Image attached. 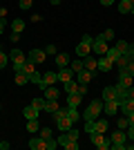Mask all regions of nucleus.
I'll list each match as a JSON object with an SVG mask.
<instances>
[{
    "mask_svg": "<svg viewBox=\"0 0 134 150\" xmlns=\"http://www.w3.org/2000/svg\"><path fill=\"white\" fill-rule=\"evenodd\" d=\"M63 90H65L67 94H74V92H78V81H74V79H72V81L63 83Z\"/></svg>",
    "mask_w": 134,
    "mask_h": 150,
    "instance_id": "nucleus-28",
    "label": "nucleus"
},
{
    "mask_svg": "<svg viewBox=\"0 0 134 150\" xmlns=\"http://www.w3.org/2000/svg\"><path fill=\"white\" fill-rule=\"evenodd\" d=\"M101 112H103V101L94 99L92 103H89V108L81 114V117H83V121H94V119H98V114H101Z\"/></svg>",
    "mask_w": 134,
    "mask_h": 150,
    "instance_id": "nucleus-1",
    "label": "nucleus"
},
{
    "mask_svg": "<svg viewBox=\"0 0 134 150\" xmlns=\"http://www.w3.org/2000/svg\"><path fill=\"white\" fill-rule=\"evenodd\" d=\"M7 27V18H0V36H2V31H5Z\"/></svg>",
    "mask_w": 134,
    "mask_h": 150,
    "instance_id": "nucleus-50",
    "label": "nucleus"
},
{
    "mask_svg": "<svg viewBox=\"0 0 134 150\" xmlns=\"http://www.w3.org/2000/svg\"><path fill=\"white\" fill-rule=\"evenodd\" d=\"M123 56L128 58V61H134V43H130V47H128V52L123 54Z\"/></svg>",
    "mask_w": 134,
    "mask_h": 150,
    "instance_id": "nucleus-43",
    "label": "nucleus"
},
{
    "mask_svg": "<svg viewBox=\"0 0 134 150\" xmlns=\"http://www.w3.org/2000/svg\"><path fill=\"white\" fill-rule=\"evenodd\" d=\"M58 99H47V103H45V112H49V114H54L58 110Z\"/></svg>",
    "mask_w": 134,
    "mask_h": 150,
    "instance_id": "nucleus-27",
    "label": "nucleus"
},
{
    "mask_svg": "<svg viewBox=\"0 0 134 150\" xmlns=\"http://www.w3.org/2000/svg\"><path fill=\"white\" fill-rule=\"evenodd\" d=\"M29 148H32V150H47V139L32 137V139H29Z\"/></svg>",
    "mask_w": 134,
    "mask_h": 150,
    "instance_id": "nucleus-12",
    "label": "nucleus"
},
{
    "mask_svg": "<svg viewBox=\"0 0 134 150\" xmlns=\"http://www.w3.org/2000/svg\"><path fill=\"white\" fill-rule=\"evenodd\" d=\"M119 11L121 13H130L132 11V2H130V0H121V2H119Z\"/></svg>",
    "mask_w": 134,
    "mask_h": 150,
    "instance_id": "nucleus-32",
    "label": "nucleus"
},
{
    "mask_svg": "<svg viewBox=\"0 0 134 150\" xmlns=\"http://www.w3.org/2000/svg\"><path fill=\"white\" fill-rule=\"evenodd\" d=\"M0 110H2V103H0Z\"/></svg>",
    "mask_w": 134,
    "mask_h": 150,
    "instance_id": "nucleus-58",
    "label": "nucleus"
},
{
    "mask_svg": "<svg viewBox=\"0 0 134 150\" xmlns=\"http://www.w3.org/2000/svg\"><path fill=\"white\" fill-rule=\"evenodd\" d=\"M109 141H112V146H109L112 150H125V141H128V134H125V130H119V128H116V130L112 132Z\"/></svg>",
    "mask_w": 134,
    "mask_h": 150,
    "instance_id": "nucleus-4",
    "label": "nucleus"
},
{
    "mask_svg": "<svg viewBox=\"0 0 134 150\" xmlns=\"http://www.w3.org/2000/svg\"><path fill=\"white\" fill-rule=\"evenodd\" d=\"M38 130H40L38 119H29L27 121V132H29V134H34V132H38Z\"/></svg>",
    "mask_w": 134,
    "mask_h": 150,
    "instance_id": "nucleus-30",
    "label": "nucleus"
},
{
    "mask_svg": "<svg viewBox=\"0 0 134 150\" xmlns=\"http://www.w3.org/2000/svg\"><path fill=\"white\" fill-rule=\"evenodd\" d=\"M83 65H85V69H89V72H92V74H96V72H98V67H96V56H94V54L85 56V58H83Z\"/></svg>",
    "mask_w": 134,
    "mask_h": 150,
    "instance_id": "nucleus-16",
    "label": "nucleus"
},
{
    "mask_svg": "<svg viewBox=\"0 0 134 150\" xmlns=\"http://www.w3.org/2000/svg\"><path fill=\"white\" fill-rule=\"evenodd\" d=\"M116 125H119V130H128V128H130V121H128V117H121Z\"/></svg>",
    "mask_w": 134,
    "mask_h": 150,
    "instance_id": "nucleus-41",
    "label": "nucleus"
},
{
    "mask_svg": "<svg viewBox=\"0 0 134 150\" xmlns=\"http://www.w3.org/2000/svg\"><path fill=\"white\" fill-rule=\"evenodd\" d=\"M45 54H54V56H56V54H58L56 45H54V43H49V45H47V47H45Z\"/></svg>",
    "mask_w": 134,
    "mask_h": 150,
    "instance_id": "nucleus-44",
    "label": "nucleus"
},
{
    "mask_svg": "<svg viewBox=\"0 0 134 150\" xmlns=\"http://www.w3.org/2000/svg\"><path fill=\"white\" fill-rule=\"evenodd\" d=\"M27 58H29L34 65H43V63L47 61V54H45V50H32Z\"/></svg>",
    "mask_w": 134,
    "mask_h": 150,
    "instance_id": "nucleus-9",
    "label": "nucleus"
},
{
    "mask_svg": "<svg viewBox=\"0 0 134 150\" xmlns=\"http://www.w3.org/2000/svg\"><path fill=\"white\" fill-rule=\"evenodd\" d=\"M92 79H94V74H92V72H89V69H81V72H78L76 74V81H78V85H87L89 81H92Z\"/></svg>",
    "mask_w": 134,
    "mask_h": 150,
    "instance_id": "nucleus-13",
    "label": "nucleus"
},
{
    "mask_svg": "<svg viewBox=\"0 0 134 150\" xmlns=\"http://www.w3.org/2000/svg\"><path fill=\"white\" fill-rule=\"evenodd\" d=\"M96 67H98V72H112L114 69V61H109L107 56H98L96 58Z\"/></svg>",
    "mask_w": 134,
    "mask_h": 150,
    "instance_id": "nucleus-10",
    "label": "nucleus"
},
{
    "mask_svg": "<svg viewBox=\"0 0 134 150\" xmlns=\"http://www.w3.org/2000/svg\"><path fill=\"white\" fill-rule=\"evenodd\" d=\"M107 40H103V36H96L92 40V54H98V56H105V52H107Z\"/></svg>",
    "mask_w": 134,
    "mask_h": 150,
    "instance_id": "nucleus-6",
    "label": "nucleus"
},
{
    "mask_svg": "<svg viewBox=\"0 0 134 150\" xmlns=\"http://www.w3.org/2000/svg\"><path fill=\"white\" fill-rule=\"evenodd\" d=\"M130 13H132V16H134V5H132V11H130Z\"/></svg>",
    "mask_w": 134,
    "mask_h": 150,
    "instance_id": "nucleus-57",
    "label": "nucleus"
},
{
    "mask_svg": "<svg viewBox=\"0 0 134 150\" xmlns=\"http://www.w3.org/2000/svg\"><path fill=\"white\" fill-rule=\"evenodd\" d=\"M125 72H128L130 76H134V61H130V63H128V67H125Z\"/></svg>",
    "mask_w": 134,
    "mask_h": 150,
    "instance_id": "nucleus-48",
    "label": "nucleus"
},
{
    "mask_svg": "<svg viewBox=\"0 0 134 150\" xmlns=\"http://www.w3.org/2000/svg\"><path fill=\"white\" fill-rule=\"evenodd\" d=\"M67 117H69L74 123H78V121H83V117H81V112H78V108H69L67 105Z\"/></svg>",
    "mask_w": 134,
    "mask_h": 150,
    "instance_id": "nucleus-26",
    "label": "nucleus"
},
{
    "mask_svg": "<svg viewBox=\"0 0 134 150\" xmlns=\"http://www.w3.org/2000/svg\"><path fill=\"white\" fill-rule=\"evenodd\" d=\"M18 38H20V34H13V31H11V36H9V40H11V43H16Z\"/></svg>",
    "mask_w": 134,
    "mask_h": 150,
    "instance_id": "nucleus-53",
    "label": "nucleus"
},
{
    "mask_svg": "<svg viewBox=\"0 0 134 150\" xmlns=\"http://www.w3.org/2000/svg\"><path fill=\"white\" fill-rule=\"evenodd\" d=\"M51 117H54V121H60L63 117H67V108H58V110L51 114Z\"/></svg>",
    "mask_w": 134,
    "mask_h": 150,
    "instance_id": "nucleus-34",
    "label": "nucleus"
},
{
    "mask_svg": "<svg viewBox=\"0 0 134 150\" xmlns=\"http://www.w3.org/2000/svg\"><path fill=\"white\" fill-rule=\"evenodd\" d=\"M81 103H83V96H81L78 92H74V94H67V105H69V108H78Z\"/></svg>",
    "mask_w": 134,
    "mask_h": 150,
    "instance_id": "nucleus-20",
    "label": "nucleus"
},
{
    "mask_svg": "<svg viewBox=\"0 0 134 150\" xmlns=\"http://www.w3.org/2000/svg\"><path fill=\"white\" fill-rule=\"evenodd\" d=\"M119 101V92H116V85H112V88H105L103 90V101Z\"/></svg>",
    "mask_w": 134,
    "mask_h": 150,
    "instance_id": "nucleus-19",
    "label": "nucleus"
},
{
    "mask_svg": "<svg viewBox=\"0 0 134 150\" xmlns=\"http://www.w3.org/2000/svg\"><path fill=\"white\" fill-rule=\"evenodd\" d=\"M119 108H121V114H123V117H128V114L134 112V101L132 99H123Z\"/></svg>",
    "mask_w": 134,
    "mask_h": 150,
    "instance_id": "nucleus-17",
    "label": "nucleus"
},
{
    "mask_svg": "<svg viewBox=\"0 0 134 150\" xmlns=\"http://www.w3.org/2000/svg\"><path fill=\"white\" fill-rule=\"evenodd\" d=\"M45 103H47V99H32V105L34 108H38V110H45Z\"/></svg>",
    "mask_w": 134,
    "mask_h": 150,
    "instance_id": "nucleus-37",
    "label": "nucleus"
},
{
    "mask_svg": "<svg viewBox=\"0 0 134 150\" xmlns=\"http://www.w3.org/2000/svg\"><path fill=\"white\" fill-rule=\"evenodd\" d=\"M58 148V141H54V139H47V150H56Z\"/></svg>",
    "mask_w": 134,
    "mask_h": 150,
    "instance_id": "nucleus-47",
    "label": "nucleus"
},
{
    "mask_svg": "<svg viewBox=\"0 0 134 150\" xmlns=\"http://www.w3.org/2000/svg\"><path fill=\"white\" fill-rule=\"evenodd\" d=\"M128 58H125V56H119V58H116V63H114V67H119V69H125V67H128Z\"/></svg>",
    "mask_w": 134,
    "mask_h": 150,
    "instance_id": "nucleus-36",
    "label": "nucleus"
},
{
    "mask_svg": "<svg viewBox=\"0 0 134 150\" xmlns=\"http://www.w3.org/2000/svg\"><path fill=\"white\" fill-rule=\"evenodd\" d=\"M125 96H128V99H132V101H134V85H132V88H128V92H125Z\"/></svg>",
    "mask_w": 134,
    "mask_h": 150,
    "instance_id": "nucleus-49",
    "label": "nucleus"
},
{
    "mask_svg": "<svg viewBox=\"0 0 134 150\" xmlns=\"http://www.w3.org/2000/svg\"><path fill=\"white\" fill-rule=\"evenodd\" d=\"M56 125H58V128H60V132H67V130H69V128H72V125H74V121H72L69 117H63V119H60V121H56Z\"/></svg>",
    "mask_w": 134,
    "mask_h": 150,
    "instance_id": "nucleus-24",
    "label": "nucleus"
},
{
    "mask_svg": "<svg viewBox=\"0 0 134 150\" xmlns=\"http://www.w3.org/2000/svg\"><path fill=\"white\" fill-rule=\"evenodd\" d=\"M83 67H85V65H83V58H74V61H69V69H72V72H76V74H78Z\"/></svg>",
    "mask_w": 134,
    "mask_h": 150,
    "instance_id": "nucleus-29",
    "label": "nucleus"
},
{
    "mask_svg": "<svg viewBox=\"0 0 134 150\" xmlns=\"http://www.w3.org/2000/svg\"><path fill=\"white\" fill-rule=\"evenodd\" d=\"M9 61L13 63V72H22V65L27 63V54L18 47H13V52L9 54Z\"/></svg>",
    "mask_w": 134,
    "mask_h": 150,
    "instance_id": "nucleus-3",
    "label": "nucleus"
},
{
    "mask_svg": "<svg viewBox=\"0 0 134 150\" xmlns=\"http://www.w3.org/2000/svg\"><path fill=\"white\" fill-rule=\"evenodd\" d=\"M13 79H16V83H18V85H27V83H29V76H27L25 72H16V76H13Z\"/></svg>",
    "mask_w": 134,
    "mask_h": 150,
    "instance_id": "nucleus-31",
    "label": "nucleus"
},
{
    "mask_svg": "<svg viewBox=\"0 0 134 150\" xmlns=\"http://www.w3.org/2000/svg\"><path fill=\"white\" fill-rule=\"evenodd\" d=\"M7 63H9V54H5V52L0 50V69H5Z\"/></svg>",
    "mask_w": 134,
    "mask_h": 150,
    "instance_id": "nucleus-40",
    "label": "nucleus"
},
{
    "mask_svg": "<svg viewBox=\"0 0 134 150\" xmlns=\"http://www.w3.org/2000/svg\"><path fill=\"white\" fill-rule=\"evenodd\" d=\"M125 134H128V141H134V123L125 130Z\"/></svg>",
    "mask_w": 134,
    "mask_h": 150,
    "instance_id": "nucleus-46",
    "label": "nucleus"
},
{
    "mask_svg": "<svg viewBox=\"0 0 134 150\" xmlns=\"http://www.w3.org/2000/svg\"><path fill=\"white\" fill-rule=\"evenodd\" d=\"M89 139H92V144H94L98 150H107L109 146H112V141H109V139H105V134H103V132H92V134H89Z\"/></svg>",
    "mask_w": 134,
    "mask_h": 150,
    "instance_id": "nucleus-5",
    "label": "nucleus"
},
{
    "mask_svg": "<svg viewBox=\"0 0 134 150\" xmlns=\"http://www.w3.org/2000/svg\"><path fill=\"white\" fill-rule=\"evenodd\" d=\"M67 137H69V139H74V141H78V137H81V132H78V128H74V125H72L69 130H67Z\"/></svg>",
    "mask_w": 134,
    "mask_h": 150,
    "instance_id": "nucleus-39",
    "label": "nucleus"
},
{
    "mask_svg": "<svg viewBox=\"0 0 134 150\" xmlns=\"http://www.w3.org/2000/svg\"><path fill=\"white\" fill-rule=\"evenodd\" d=\"M38 114H40V110H38V108H34L32 103H29V105L22 110V117H25L27 121H29V119H38Z\"/></svg>",
    "mask_w": 134,
    "mask_h": 150,
    "instance_id": "nucleus-18",
    "label": "nucleus"
},
{
    "mask_svg": "<svg viewBox=\"0 0 134 150\" xmlns=\"http://www.w3.org/2000/svg\"><path fill=\"white\" fill-rule=\"evenodd\" d=\"M43 92H45V99H58L60 96V90H56L54 85H47Z\"/></svg>",
    "mask_w": 134,
    "mask_h": 150,
    "instance_id": "nucleus-25",
    "label": "nucleus"
},
{
    "mask_svg": "<svg viewBox=\"0 0 134 150\" xmlns=\"http://www.w3.org/2000/svg\"><path fill=\"white\" fill-rule=\"evenodd\" d=\"M40 137H43V139H51V130H49V128H40Z\"/></svg>",
    "mask_w": 134,
    "mask_h": 150,
    "instance_id": "nucleus-45",
    "label": "nucleus"
},
{
    "mask_svg": "<svg viewBox=\"0 0 134 150\" xmlns=\"http://www.w3.org/2000/svg\"><path fill=\"white\" fill-rule=\"evenodd\" d=\"M92 40H94V36H87L85 34L83 36V40L76 45V50H74V54H76L78 58H85V56H89L92 54Z\"/></svg>",
    "mask_w": 134,
    "mask_h": 150,
    "instance_id": "nucleus-2",
    "label": "nucleus"
},
{
    "mask_svg": "<svg viewBox=\"0 0 134 150\" xmlns=\"http://www.w3.org/2000/svg\"><path fill=\"white\" fill-rule=\"evenodd\" d=\"M107 119H94V132H103L105 134V130H107ZM92 134V132H89Z\"/></svg>",
    "mask_w": 134,
    "mask_h": 150,
    "instance_id": "nucleus-21",
    "label": "nucleus"
},
{
    "mask_svg": "<svg viewBox=\"0 0 134 150\" xmlns=\"http://www.w3.org/2000/svg\"><path fill=\"white\" fill-rule=\"evenodd\" d=\"M58 146L65 150H78V141H74V139L67 137V132H63L60 137H58Z\"/></svg>",
    "mask_w": 134,
    "mask_h": 150,
    "instance_id": "nucleus-8",
    "label": "nucleus"
},
{
    "mask_svg": "<svg viewBox=\"0 0 134 150\" xmlns=\"http://www.w3.org/2000/svg\"><path fill=\"white\" fill-rule=\"evenodd\" d=\"M119 105H121V103H119V101H103V110H105V114H107V117H114L116 112H119Z\"/></svg>",
    "mask_w": 134,
    "mask_h": 150,
    "instance_id": "nucleus-11",
    "label": "nucleus"
},
{
    "mask_svg": "<svg viewBox=\"0 0 134 150\" xmlns=\"http://www.w3.org/2000/svg\"><path fill=\"white\" fill-rule=\"evenodd\" d=\"M54 83H58L56 72H45L43 74V83H40V90H45L47 85H54Z\"/></svg>",
    "mask_w": 134,
    "mask_h": 150,
    "instance_id": "nucleus-14",
    "label": "nucleus"
},
{
    "mask_svg": "<svg viewBox=\"0 0 134 150\" xmlns=\"http://www.w3.org/2000/svg\"><path fill=\"white\" fill-rule=\"evenodd\" d=\"M116 50L121 52V54H125V52H128V47H130V43L128 40H116V45H114Z\"/></svg>",
    "mask_w": 134,
    "mask_h": 150,
    "instance_id": "nucleus-35",
    "label": "nucleus"
},
{
    "mask_svg": "<svg viewBox=\"0 0 134 150\" xmlns=\"http://www.w3.org/2000/svg\"><path fill=\"white\" fill-rule=\"evenodd\" d=\"M32 5H34V0H20V2H18V7L22 9V11H27V9H32Z\"/></svg>",
    "mask_w": 134,
    "mask_h": 150,
    "instance_id": "nucleus-42",
    "label": "nucleus"
},
{
    "mask_svg": "<svg viewBox=\"0 0 134 150\" xmlns=\"http://www.w3.org/2000/svg\"><path fill=\"white\" fill-rule=\"evenodd\" d=\"M11 31H13V34H22V31H25V20H22V18H13Z\"/></svg>",
    "mask_w": 134,
    "mask_h": 150,
    "instance_id": "nucleus-23",
    "label": "nucleus"
},
{
    "mask_svg": "<svg viewBox=\"0 0 134 150\" xmlns=\"http://www.w3.org/2000/svg\"><path fill=\"white\" fill-rule=\"evenodd\" d=\"M0 150H9V141H0Z\"/></svg>",
    "mask_w": 134,
    "mask_h": 150,
    "instance_id": "nucleus-54",
    "label": "nucleus"
},
{
    "mask_svg": "<svg viewBox=\"0 0 134 150\" xmlns=\"http://www.w3.org/2000/svg\"><path fill=\"white\" fill-rule=\"evenodd\" d=\"M54 61H56V67L58 69H60V67H69V56H67V54H56Z\"/></svg>",
    "mask_w": 134,
    "mask_h": 150,
    "instance_id": "nucleus-22",
    "label": "nucleus"
},
{
    "mask_svg": "<svg viewBox=\"0 0 134 150\" xmlns=\"http://www.w3.org/2000/svg\"><path fill=\"white\" fill-rule=\"evenodd\" d=\"M105 56H107L109 61H114V63H116V58H119V56H123V54H121L119 50H116V47H109V50L105 52Z\"/></svg>",
    "mask_w": 134,
    "mask_h": 150,
    "instance_id": "nucleus-33",
    "label": "nucleus"
},
{
    "mask_svg": "<svg viewBox=\"0 0 134 150\" xmlns=\"http://www.w3.org/2000/svg\"><path fill=\"white\" fill-rule=\"evenodd\" d=\"M116 85H119V88H132V85H134V76H130L125 69H119V79H116Z\"/></svg>",
    "mask_w": 134,
    "mask_h": 150,
    "instance_id": "nucleus-7",
    "label": "nucleus"
},
{
    "mask_svg": "<svg viewBox=\"0 0 134 150\" xmlns=\"http://www.w3.org/2000/svg\"><path fill=\"white\" fill-rule=\"evenodd\" d=\"M56 76H58V83H67V81H72L74 72H72L69 67H60V69L56 72Z\"/></svg>",
    "mask_w": 134,
    "mask_h": 150,
    "instance_id": "nucleus-15",
    "label": "nucleus"
},
{
    "mask_svg": "<svg viewBox=\"0 0 134 150\" xmlns=\"http://www.w3.org/2000/svg\"><path fill=\"white\" fill-rule=\"evenodd\" d=\"M101 5L103 7H112V5H114V0H101Z\"/></svg>",
    "mask_w": 134,
    "mask_h": 150,
    "instance_id": "nucleus-51",
    "label": "nucleus"
},
{
    "mask_svg": "<svg viewBox=\"0 0 134 150\" xmlns=\"http://www.w3.org/2000/svg\"><path fill=\"white\" fill-rule=\"evenodd\" d=\"M51 5H60V0H49Z\"/></svg>",
    "mask_w": 134,
    "mask_h": 150,
    "instance_id": "nucleus-56",
    "label": "nucleus"
},
{
    "mask_svg": "<svg viewBox=\"0 0 134 150\" xmlns=\"http://www.w3.org/2000/svg\"><path fill=\"white\" fill-rule=\"evenodd\" d=\"M128 121H130V125L134 123V112H132V114H128Z\"/></svg>",
    "mask_w": 134,
    "mask_h": 150,
    "instance_id": "nucleus-55",
    "label": "nucleus"
},
{
    "mask_svg": "<svg viewBox=\"0 0 134 150\" xmlns=\"http://www.w3.org/2000/svg\"><path fill=\"white\" fill-rule=\"evenodd\" d=\"M130 2H132V5H134V0H130Z\"/></svg>",
    "mask_w": 134,
    "mask_h": 150,
    "instance_id": "nucleus-59",
    "label": "nucleus"
},
{
    "mask_svg": "<svg viewBox=\"0 0 134 150\" xmlns=\"http://www.w3.org/2000/svg\"><path fill=\"white\" fill-rule=\"evenodd\" d=\"M101 36H103V40H107V43H109V40H114V38H116V34H114V29H105Z\"/></svg>",
    "mask_w": 134,
    "mask_h": 150,
    "instance_id": "nucleus-38",
    "label": "nucleus"
},
{
    "mask_svg": "<svg viewBox=\"0 0 134 150\" xmlns=\"http://www.w3.org/2000/svg\"><path fill=\"white\" fill-rule=\"evenodd\" d=\"M85 92H87V85H78V94H81V96H83Z\"/></svg>",
    "mask_w": 134,
    "mask_h": 150,
    "instance_id": "nucleus-52",
    "label": "nucleus"
}]
</instances>
